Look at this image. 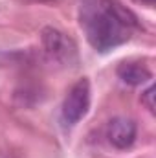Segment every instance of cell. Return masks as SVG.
I'll use <instances>...</instances> for the list:
<instances>
[{"label":"cell","instance_id":"3","mask_svg":"<svg viewBox=\"0 0 156 158\" xmlns=\"http://www.w3.org/2000/svg\"><path fill=\"white\" fill-rule=\"evenodd\" d=\"M42 46L48 57L53 63L59 64H72L77 59V50L72 39H68L64 33L53 28H44L42 30Z\"/></svg>","mask_w":156,"mask_h":158},{"label":"cell","instance_id":"1","mask_svg":"<svg viewBox=\"0 0 156 158\" xmlns=\"http://www.w3.org/2000/svg\"><path fill=\"white\" fill-rule=\"evenodd\" d=\"M79 22L86 40L97 52H109L127 42L138 26L132 11L117 0H83Z\"/></svg>","mask_w":156,"mask_h":158},{"label":"cell","instance_id":"4","mask_svg":"<svg viewBox=\"0 0 156 158\" xmlns=\"http://www.w3.org/2000/svg\"><path fill=\"white\" fill-rule=\"evenodd\" d=\"M107 138L116 149H129L136 140V123L129 118H114L107 127Z\"/></svg>","mask_w":156,"mask_h":158},{"label":"cell","instance_id":"2","mask_svg":"<svg viewBox=\"0 0 156 158\" xmlns=\"http://www.w3.org/2000/svg\"><path fill=\"white\" fill-rule=\"evenodd\" d=\"M88 109H90V83H88V79H79L68 90V94L63 101L61 116H63L64 125H68V127L77 125L86 116Z\"/></svg>","mask_w":156,"mask_h":158},{"label":"cell","instance_id":"7","mask_svg":"<svg viewBox=\"0 0 156 158\" xmlns=\"http://www.w3.org/2000/svg\"><path fill=\"white\" fill-rule=\"evenodd\" d=\"M142 2H147L149 6H153V4H154V0H142Z\"/></svg>","mask_w":156,"mask_h":158},{"label":"cell","instance_id":"6","mask_svg":"<svg viewBox=\"0 0 156 158\" xmlns=\"http://www.w3.org/2000/svg\"><path fill=\"white\" fill-rule=\"evenodd\" d=\"M154 92H156L154 86L151 85V86L142 94V103L147 107V110H149L151 114H154Z\"/></svg>","mask_w":156,"mask_h":158},{"label":"cell","instance_id":"5","mask_svg":"<svg viewBox=\"0 0 156 158\" xmlns=\"http://www.w3.org/2000/svg\"><path fill=\"white\" fill-rule=\"evenodd\" d=\"M117 76L123 83L127 85H132V86H138V85H143L147 83L149 79L153 77L151 70L142 64V63H134V61H129V63H121L117 66Z\"/></svg>","mask_w":156,"mask_h":158}]
</instances>
